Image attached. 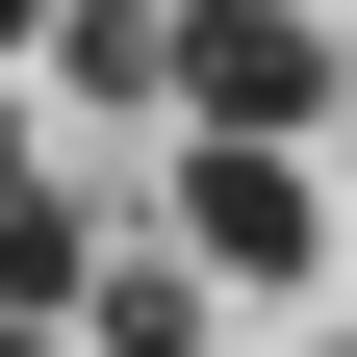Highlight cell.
<instances>
[{"instance_id": "1", "label": "cell", "mask_w": 357, "mask_h": 357, "mask_svg": "<svg viewBox=\"0 0 357 357\" xmlns=\"http://www.w3.org/2000/svg\"><path fill=\"white\" fill-rule=\"evenodd\" d=\"M178 255H204V281H306V255H332L306 128H204V153H178Z\"/></svg>"}, {"instance_id": "2", "label": "cell", "mask_w": 357, "mask_h": 357, "mask_svg": "<svg viewBox=\"0 0 357 357\" xmlns=\"http://www.w3.org/2000/svg\"><path fill=\"white\" fill-rule=\"evenodd\" d=\"M178 128H332V26L306 0H178Z\"/></svg>"}, {"instance_id": "3", "label": "cell", "mask_w": 357, "mask_h": 357, "mask_svg": "<svg viewBox=\"0 0 357 357\" xmlns=\"http://www.w3.org/2000/svg\"><path fill=\"white\" fill-rule=\"evenodd\" d=\"M52 77L77 102H178V0H52Z\"/></svg>"}, {"instance_id": "4", "label": "cell", "mask_w": 357, "mask_h": 357, "mask_svg": "<svg viewBox=\"0 0 357 357\" xmlns=\"http://www.w3.org/2000/svg\"><path fill=\"white\" fill-rule=\"evenodd\" d=\"M77 281H102V230L52 204V153H0V306H77Z\"/></svg>"}, {"instance_id": "5", "label": "cell", "mask_w": 357, "mask_h": 357, "mask_svg": "<svg viewBox=\"0 0 357 357\" xmlns=\"http://www.w3.org/2000/svg\"><path fill=\"white\" fill-rule=\"evenodd\" d=\"M77 332H102V357H204V255H102Z\"/></svg>"}, {"instance_id": "6", "label": "cell", "mask_w": 357, "mask_h": 357, "mask_svg": "<svg viewBox=\"0 0 357 357\" xmlns=\"http://www.w3.org/2000/svg\"><path fill=\"white\" fill-rule=\"evenodd\" d=\"M0 357H102V332H77V306H0Z\"/></svg>"}, {"instance_id": "7", "label": "cell", "mask_w": 357, "mask_h": 357, "mask_svg": "<svg viewBox=\"0 0 357 357\" xmlns=\"http://www.w3.org/2000/svg\"><path fill=\"white\" fill-rule=\"evenodd\" d=\"M0 52H52V0H0Z\"/></svg>"}]
</instances>
